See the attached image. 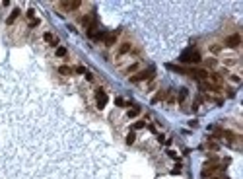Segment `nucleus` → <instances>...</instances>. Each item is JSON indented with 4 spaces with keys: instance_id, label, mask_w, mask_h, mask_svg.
Segmentation results:
<instances>
[{
    "instance_id": "f257e3e1",
    "label": "nucleus",
    "mask_w": 243,
    "mask_h": 179,
    "mask_svg": "<svg viewBox=\"0 0 243 179\" xmlns=\"http://www.w3.org/2000/svg\"><path fill=\"white\" fill-rule=\"evenodd\" d=\"M200 53L198 51H189V53H185V55H181V62H198L200 60Z\"/></svg>"
},
{
    "instance_id": "f03ea898",
    "label": "nucleus",
    "mask_w": 243,
    "mask_h": 179,
    "mask_svg": "<svg viewBox=\"0 0 243 179\" xmlns=\"http://www.w3.org/2000/svg\"><path fill=\"white\" fill-rule=\"evenodd\" d=\"M239 43H241V35H239V33H233V35H230V37L224 41V45H226V47H230V49L239 47Z\"/></svg>"
},
{
    "instance_id": "7ed1b4c3",
    "label": "nucleus",
    "mask_w": 243,
    "mask_h": 179,
    "mask_svg": "<svg viewBox=\"0 0 243 179\" xmlns=\"http://www.w3.org/2000/svg\"><path fill=\"white\" fill-rule=\"evenodd\" d=\"M152 76H154V70L148 68V70H142V72H138V74H134L130 80H132V82H142V80H148V78H152Z\"/></svg>"
},
{
    "instance_id": "20e7f679",
    "label": "nucleus",
    "mask_w": 243,
    "mask_h": 179,
    "mask_svg": "<svg viewBox=\"0 0 243 179\" xmlns=\"http://www.w3.org/2000/svg\"><path fill=\"white\" fill-rule=\"evenodd\" d=\"M96 99H97V107H99V109L105 107V103H107V96H105V92H103V90H97V92H96Z\"/></svg>"
},
{
    "instance_id": "39448f33",
    "label": "nucleus",
    "mask_w": 243,
    "mask_h": 179,
    "mask_svg": "<svg viewBox=\"0 0 243 179\" xmlns=\"http://www.w3.org/2000/svg\"><path fill=\"white\" fill-rule=\"evenodd\" d=\"M58 6L62 8V10H76V8L82 6V2H80V0H74V2H58Z\"/></svg>"
},
{
    "instance_id": "423d86ee",
    "label": "nucleus",
    "mask_w": 243,
    "mask_h": 179,
    "mask_svg": "<svg viewBox=\"0 0 243 179\" xmlns=\"http://www.w3.org/2000/svg\"><path fill=\"white\" fill-rule=\"evenodd\" d=\"M208 80H210V84L214 82V86H222V82H224L222 74H218V72H212V74H208Z\"/></svg>"
},
{
    "instance_id": "0eeeda50",
    "label": "nucleus",
    "mask_w": 243,
    "mask_h": 179,
    "mask_svg": "<svg viewBox=\"0 0 243 179\" xmlns=\"http://www.w3.org/2000/svg\"><path fill=\"white\" fill-rule=\"evenodd\" d=\"M191 76L197 80H208V70H191Z\"/></svg>"
},
{
    "instance_id": "6e6552de",
    "label": "nucleus",
    "mask_w": 243,
    "mask_h": 179,
    "mask_svg": "<svg viewBox=\"0 0 243 179\" xmlns=\"http://www.w3.org/2000/svg\"><path fill=\"white\" fill-rule=\"evenodd\" d=\"M216 171H220V166H216V164H214V166H206L204 169H202V175L208 177V175H212V173H216Z\"/></svg>"
},
{
    "instance_id": "1a4fd4ad",
    "label": "nucleus",
    "mask_w": 243,
    "mask_h": 179,
    "mask_svg": "<svg viewBox=\"0 0 243 179\" xmlns=\"http://www.w3.org/2000/svg\"><path fill=\"white\" fill-rule=\"evenodd\" d=\"M18 16H19V8H16V10H14L12 14H10V16H8V19H6V24H10V26H12L14 22H16V19H18Z\"/></svg>"
},
{
    "instance_id": "9d476101",
    "label": "nucleus",
    "mask_w": 243,
    "mask_h": 179,
    "mask_svg": "<svg viewBox=\"0 0 243 179\" xmlns=\"http://www.w3.org/2000/svg\"><path fill=\"white\" fill-rule=\"evenodd\" d=\"M45 41L47 43H51V45H58V39L53 35V33H45Z\"/></svg>"
},
{
    "instance_id": "9b49d317",
    "label": "nucleus",
    "mask_w": 243,
    "mask_h": 179,
    "mask_svg": "<svg viewBox=\"0 0 243 179\" xmlns=\"http://www.w3.org/2000/svg\"><path fill=\"white\" fill-rule=\"evenodd\" d=\"M58 72H60L62 76H70V74H72V68H70V66H60V68H58Z\"/></svg>"
},
{
    "instance_id": "f8f14e48",
    "label": "nucleus",
    "mask_w": 243,
    "mask_h": 179,
    "mask_svg": "<svg viewBox=\"0 0 243 179\" xmlns=\"http://www.w3.org/2000/svg\"><path fill=\"white\" fill-rule=\"evenodd\" d=\"M128 51H130V43H123L121 49H119V55H127Z\"/></svg>"
},
{
    "instance_id": "ddd939ff",
    "label": "nucleus",
    "mask_w": 243,
    "mask_h": 179,
    "mask_svg": "<svg viewBox=\"0 0 243 179\" xmlns=\"http://www.w3.org/2000/svg\"><path fill=\"white\" fill-rule=\"evenodd\" d=\"M57 57H66V49L64 47H58L57 49Z\"/></svg>"
},
{
    "instance_id": "4468645a",
    "label": "nucleus",
    "mask_w": 243,
    "mask_h": 179,
    "mask_svg": "<svg viewBox=\"0 0 243 179\" xmlns=\"http://www.w3.org/2000/svg\"><path fill=\"white\" fill-rule=\"evenodd\" d=\"M235 62H237V58H226V60H224V64H226V66H233Z\"/></svg>"
},
{
    "instance_id": "2eb2a0df",
    "label": "nucleus",
    "mask_w": 243,
    "mask_h": 179,
    "mask_svg": "<svg viewBox=\"0 0 243 179\" xmlns=\"http://www.w3.org/2000/svg\"><path fill=\"white\" fill-rule=\"evenodd\" d=\"M132 142H134V133H130V134L127 136V144H128V146H130Z\"/></svg>"
},
{
    "instance_id": "dca6fc26",
    "label": "nucleus",
    "mask_w": 243,
    "mask_h": 179,
    "mask_svg": "<svg viewBox=\"0 0 243 179\" xmlns=\"http://www.w3.org/2000/svg\"><path fill=\"white\" fill-rule=\"evenodd\" d=\"M136 115H138V107L130 109V111H128V115H127V117H136Z\"/></svg>"
},
{
    "instance_id": "f3484780",
    "label": "nucleus",
    "mask_w": 243,
    "mask_h": 179,
    "mask_svg": "<svg viewBox=\"0 0 243 179\" xmlns=\"http://www.w3.org/2000/svg\"><path fill=\"white\" fill-rule=\"evenodd\" d=\"M115 103L119 105V107H123V105H127V101H125V99H121V97H117V99H115Z\"/></svg>"
},
{
    "instance_id": "a211bd4d",
    "label": "nucleus",
    "mask_w": 243,
    "mask_h": 179,
    "mask_svg": "<svg viewBox=\"0 0 243 179\" xmlns=\"http://www.w3.org/2000/svg\"><path fill=\"white\" fill-rule=\"evenodd\" d=\"M136 68H138V62H136V64H132V66H128L127 70H128V72H134V70H136Z\"/></svg>"
},
{
    "instance_id": "6ab92c4d",
    "label": "nucleus",
    "mask_w": 243,
    "mask_h": 179,
    "mask_svg": "<svg viewBox=\"0 0 243 179\" xmlns=\"http://www.w3.org/2000/svg\"><path fill=\"white\" fill-rule=\"evenodd\" d=\"M35 26H39V19H31L29 22V27H35Z\"/></svg>"
},
{
    "instance_id": "aec40b11",
    "label": "nucleus",
    "mask_w": 243,
    "mask_h": 179,
    "mask_svg": "<svg viewBox=\"0 0 243 179\" xmlns=\"http://www.w3.org/2000/svg\"><path fill=\"white\" fill-rule=\"evenodd\" d=\"M134 128H144V121H138V123L134 125Z\"/></svg>"
},
{
    "instance_id": "412c9836",
    "label": "nucleus",
    "mask_w": 243,
    "mask_h": 179,
    "mask_svg": "<svg viewBox=\"0 0 243 179\" xmlns=\"http://www.w3.org/2000/svg\"><path fill=\"white\" fill-rule=\"evenodd\" d=\"M113 43H115V35H111V37L107 39V45H113Z\"/></svg>"
},
{
    "instance_id": "4be33fe9",
    "label": "nucleus",
    "mask_w": 243,
    "mask_h": 179,
    "mask_svg": "<svg viewBox=\"0 0 243 179\" xmlns=\"http://www.w3.org/2000/svg\"><path fill=\"white\" fill-rule=\"evenodd\" d=\"M210 51L212 53H220V47H218V45H214V47H210Z\"/></svg>"
},
{
    "instance_id": "5701e85b",
    "label": "nucleus",
    "mask_w": 243,
    "mask_h": 179,
    "mask_svg": "<svg viewBox=\"0 0 243 179\" xmlns=\"http://www.w3.org/2000/svg\"><path fill=\"white\" fill-rule=\"evenodd\" d=\"M27 16H29V18L33 19V16H35V12H33V8H31V10H27Z\"/></svg>"
},
{
    "instance_id": "b1692460",
    "label": "nucleus",
    "mask_w": 243,
    "mask_h": 179,
    "mask_svg": "<svg viewBox=\"0 0 243 179\" xmlns=\"http://www.w3.org/2000/svg\"><path fill=\"white\" fill-rule=\"evenodd\" d=\"M210 179H224V177H220V175H214V177H210Z\"/></svg>"
}]
</instances>
